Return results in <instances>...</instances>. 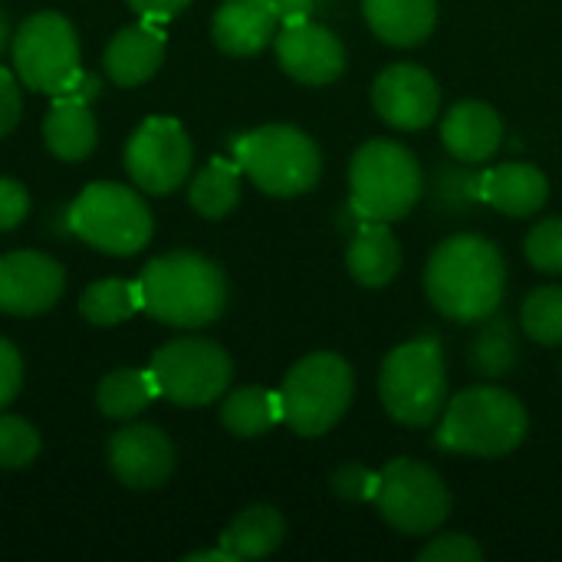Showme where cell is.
Listing matches in <instances>:
<instances>
[{
    "label": "cell",
    "instance_id": "14",
    "mask_svg": "<svg viewBox=\"0 0 562 562\" xmlns=\"http://www.w3.org/2000/svg\"><path fill=\"white\" fill-rule=\"evenodd\" d=\"M66 277L56 260L36 250H20L0 260V310L10 316H36L56 306Z\"/></svg>",
    "mask_w": 562,
    "mask_h": 562
},
{
    "label": "cell",
    "instance_id": "6",
    "mask_svg": "<svg viewBox=\"0 0 562 562\" xmlns=\"http://www.w3.org/2000/svg\"><path fill=\"white\" fill-rule=\"evenodd\" d=\"M352 392V366L336 352H313L300 359L280 385L283 425L300 438H319L342 422Z\"/></svg>",
    "mask_w": 562,
    "mask_h": 562
},
{
    "label": "cell",
    "instance_id": "36",
    "mask_svg": "<svg viewBox=\"0 0 562 562\" xmlns=\"http://www.w3.org/2000/svg\"><path fill=\"white\" fill-rule=\"evenodd\" d=\"M30 211V198L23 191V184L0 178V231H13Z\"/></svg>",
    "mask_w": 562,
    "mask_h": 562
},
{
    "label": "cell",
    "instance_id": "18",
    "mask_svg": "<svg viewBox=\"0 0 562 562\" xmlns=\"http://www.w3.org/2000/svg\"><path fill=\"white\" fill-rule=\"evenodd\" d=\"M441 142L458 161L477 165L497 155L504 142V122L487 102H458L441 122Z\"/></svg>",
    "mask_w": 562,
    "mask_h": 562
},
{
    "label": "cell",
    "instance_id": "13",
    "mask_svg": "<svg viewBox=\"0 0 562 562\" xmlns=\"http://www.w3.org/2000/svg\"><path fill=\"white\" fill-rule=\"evenodd\" d=\"M372 105L389 125L418 132L435 122L441 109V89L428 69L415 63H392L372 86Z\"/></svg>",
    "mask_w": 562,
    "mask_h": 562
},
{
    "label": "cell",
    "instance_id": "21",
    "mask_svg": "<svg viewBox=\"0 0 562 562\" xmlns=\"http://www.w3.org/2000/svg\"><path fill=\"white\" fill-rule=\"evenodd\" d=\"M346 267L362 286H385L402 267V247L389 221H362L346 250Z\"/></svg>",
    "mask_w": 562,
    "mask_h": 562
},
{
    "label": "cell",
    "instance_id": "9",
    "mask_svg": "<svg viewBox=\"0 0 562 562\" xmlns=\"http://www.w3.org/2000/svg\"><path fill=\"white\" fill-rule=\"evenodd\" d=\"M148 372L155 379L158 398H168L181 408H201L227 392L234 362L217 342L175 339L151 356Z\"/></svg>",
    "mask_w": 562,
    "mask_h": 562
},
{
    "label": "cell",
    "instance_id": "23",
    "mask_svg": "<svg viewBox=\"0 0 562 562\" xmlns=\"http://www.w3.org/2000/svg\"><path fill=\"white\" fill-rule=\"evenodd\" d=\"M283 537L286 524L273 507H250L234 517V524L221 537V547L234 560H263L283 543Z\"/></svg>",
    "mask_w": 562,
    "mask_h": 562
},
{
    "label": "cell",
    "instance_id": "41",
    "mask_svg": "<svg viewBox=\"0 0 562 562\" xmlns=\"http://www.w3.org/2000/svg\"><path fill=\"white\" fill-rule=\"evenodd\" d=\"M184 562H237L224 547L221 550H204V553H191Z\"/></svg>",
    "mask_w": 562,
    "mask_h": 562
},
{
    "label": "cell",
    "instance_id": "30",
    "mask_svg": "<svg viewBox=\"0 0 562 562\" xmlns=\"http://www.w3.org/2000/svg\"><path fill=\"white\" fill-rule=\"evenodd\" d=\"M524 333L540 346L562 342V286H540L527 296L520 310Z\"/></svg>",
    "mask_w": 562,
    "mask_h": 562
},
{
    "label": "cell",
    "instance_id": "1",
    "mask_svg": "<svg viewBox=\"0 0 562 562\" xmlns=\"http://www.w3.org/2000/svg\"><path fill=\"white\" fill-rule=\"evenodd\" d=\"M507 267L501 250L477 237H448L428 260L425 290L431 306L454 323H484L504 300Z\"/></svg>",
    "mask_w": 562,
    "mask_h": 562
},
{
    "label": "cell",
    "instance_id": "22",
    "mask_svg": "<svg viewBox=\"0 0 562 562\" xmlns=\"http://www.w3.org/2000/svg\"><path fill=\"white\" fill-rule=\"evenodd\" d=\"M372 33L392 46H418L438 20L435 0H362Z\"/></svg>",
    "mask_w": 562,
    "mask_h": 562
},
{
    "label": "cell",
    "instance_id": "27",
    "mask_svg": "<svg viewBox=\"0 0 562 562\" xmlns=\"http://www.w3.org/2000/svg\"><path fill=\"white\" fill-rule=\"evenodd\" d=\"M151 398H158V389H155L151 372H142V369H122V372L105 375L95 395L102 415L119 418V422H128L132 415L148 408Z\"/></svg>",
    "mask_w": 562,
    "mask_h": 562
},
{
    "label": "cell",
    "instance_id": "4",
    "mask_svg": "<svg viewBox=\"0 0 562 562\" xmlns=\"http://www.w3.org/2000/svg\"><path fill=\"white\" fill-rule=\"evenodd\" d=\"M379 395L385 412L408 428L438 425L448 405V369L435 339H412L382 362Z\"/></svg>",
    "mask_w": 562,
    "mask_h": 562
},
{
    "label": "cell",
    "instance_id": "10",
    "mask_svg": "<svg viewBox=\"0 0 562 562\" xmlns=\"http://www.w3.org/2000/svg\"><path fill=\"white\" fill-rule=\"evenodd\" d=\"M375 507L389 527L405 537H428L435 533L451 514V494L438 471L422 461L395 458L385 464Z\"/></svg>",
    "mask_w": 562,
    "mask_h": 562
},
{
    "label": "cell",
    "instance_id": "24",
    "mask_svg": "<svg viewBox=\"0 0 562 562\" xmlns=\"http://www.w3.org/2000/svg\"><path fill=\"white\" fill-rule=\"evenodd\" d=\"M46 148L63 161H79L95 148V119L89 105L76 102H53L46 122H43Z\"/></svg>",
    "mask_w": 562,
    "mask_h": 562
},
{
    "label": "cell",
    "instance_id": "40",
    "mask_svg": "<svg viewBox=\"0 0 562 562\" xmlns=\"http://www.w3.org/2000/svg\"><path fill=\"white\" fill-rule=\"evenodd\" d=\"M283 23H303L313 13V0H270Z\"/></svg>",
    "mask_w": 562,
    "mask_h": 562
},
{
    "label": "cell",
    "instance_id": "33",
    "mask_svg": "<svg viewBox=\"0 0 562 562\" xmlns=\"http://www.w3.org/2000/svg\"><path fill=\"white\" fill-rule=\"evenodd\" d=\"M379 481L382 474H372L369 468L362 464H342L336 474H333V494L342 497V501H352V504H362V501H375L379 494Z\"/></svg>",
    "mask_w": 562,
    "mask_h": 562
},
{
    "label": "cell",
    "instance_id": "5",
    "mask_svg": "<svg viewBox=\"0 0 562 562\" xmlns=\"http://www.w3.org/2000/svg\"><path fill=\"white\" fill-rule=\"evenodd\" d=\"M349 191L352 211L362 221H398L418 204L425 191V175L418 158L405 145L375 138L352 155Z\"/></svg>",
    "mask_w": 562,
    "mask_h": 562
},
{
    "label": "cell",
    "instance_id": "20",
    "mask_svg": "<svg viewBox=\"0 0 562 562\" xmlns=\"http://www.w3.org/2000/svg\"><path fill=\"white\" fill-rule=\"evenodd\" d=\"M165 59V33L158 20H142L119 30L105 49V72L115 86H138L158 72Z\"/></svg>",
    "mask_w": 562,
    "mask_h": 562
},
{
    "label": "cell",
    "instance_id": "7",
    "mask_svg": "<svg viewBox=\"0 0 562 562\" xmlns=\"http://www.w3.org/2000/svg\"><path fill=\"white\" fill-rule=\"evenodd\" d=\"M234 161L240 171L273 198L306 194L323 171L316 142L293 125H263L234 142Z\"/></svg>",
    "mask_w": 562,
    "mask_h": 562
},
{
    "label": "cell",
    "instance_id": "11",
    "mask_svg": "<svg viewBox=\"0 0 562 562\" xmlns=\"http://www.w3.org/2000/svg\"><path fill=\"white\" fill-rule=\"evenodd\" d=\"M13 66L23 86L53 95L79 69V40L66 16L36 13L13 36Z\"/></svg>",
    "mask_w": 562,
    "mask_h": 562
},
{
    "label": "cell",
    "instance_id": "39",
    "mask_svg": "<svg viewBox=\"0 0 562 562\" xmlns=\"http://www.w3.org/2000/svg\"><path fill=\"white\" fill-rule=\"evenodd\" d=\"M142 16H148V20H168V16H175L178 10H184L191 0H128Z\"/></svg>",
    "mask_w": 562,
    "mask_h": 562
},
{
    "label": "cell",
    "instance_id": "28",
    "mask_svg": "<svg viewBox=\"0 0 562 562\" xmlns=\"http://www.w3.org/2000/svg\"><path fill=\"white\" fill-rule=\"evenodd\" d=\"M79 310L95 326H115L142 310V286L138 280H99L82 293Z\"/></svg>",
    "mask_w": 562,
    "mask_h": 562
},
{
    "label": "cell",
    "instance_id": "12",
    "mask_svg": "<svg viewBox=\"0 0 562 562\" xmlns=\"http://www.w3.org/2000/svg\"><path fill=\"white\" fill-rule=\"evenodd\" d=\"M194 151L181 122L155 115L138 125L125 148V168L132 181L148 194H171L184 184Z\"/></svg>",
    "mask_w": 562,
    "mask_h": 562
},
{
    "label": "cell",
    "instance_id": "35",
    "mask_svg": "<svg viewBox=\"0 0 562 562\" xmlns=\"http://www.w3.org/2000/svg\"><path fill=\"white\" fill-rule=\"evenodd\" d=\"M99 76L95 72H86V69H76L56 92H53V102H76V105H89L99 99Z\"/></svg>",
    "mask_w": 562,
    "mask_h": 562
},
{
    "label": "cell",
    "instance_id": "17",
    "mask_svg": "<svg viewBox=\"0 0 562 562\" xmlns=\"http://www.w3.org/2000/svg\"><path fill=\"white\" fill-rule=\"evenodd\" d=\"M550 181L540 168L524 161H507L477 175V201L497 207L510 217H530L547 204Z\"/></svg>",
    "mask_w": 562,
    "mask_h": 562
},
{
    "label": "cell",
    "instance_id": "32",
    "mask_svg": "<svg viewBox=\"0 0 562 562\" xmlns=\"http://www.w3.org/2000/svg\"><path fill=\"white\" fill-rule=\"evenodd\" d=\"M527 260L543 273H562V217H550L530 231Z\"/></svg>",
    "mask_w": 562,
    "mask_h": 562
},
{
    "label": "cell",
    "instance_id": "42",
    "mask_svg": "<svg viewBox=\"0 0 562 562\" xmlns=\"http://www.w3.org/2000/svg\"><path fill=\"white\" fill-rule=\"evenodd\" d=\"M7 43H10V26H7V16L0 13V53L7 49Z\"/></svg>",
    "mask_w": 562,
    "mask_h": 562
},
{
    "label": "cell",
    "instance_id": "37",
    "mask_svg": "<svg viewBox=\"0 0 562 562\" xmlns=\"http://www.w3.org/2000/svg\"><path fill=\"white\" fill-rule=\"evenodd\" d=\"M20 385H23V359L7 339H0V408L16 398Z\"/></svg>",
    "mask_w": 562,
    "mask_h": 562
},
{
    "label": "cell",
    "instance_id": "31",
    "mask_svg": "<svg viewBox=\"0 0 562 562\" xmlns=\"http://www.w3.org/2000/svg\"><path fill=\"white\" fill-rule=\"evenodd\" d=\"M40 454V435L16 415H0V468H26Z\"/></svg>",
    "mask_w": 562,
    "mask_h": 562
},
{
    "label": "cell",
    "instance_id": "3",
    "mask_svg": "<svg viewBox=\"0 0 562 562\" xmlns=\"http://www.w3.org/2000/svg\"><path fill=\"white\" fill-rule=\"evenodd\" d=\"M527 425V408L517 395L494 385H474L445 405L435 445L471 458H504L524 445Z\"/></svg>",
    "mask_w": 562,
    "mask_h": 562
},
{
    "label": "cell",
    "instance_id": "29",
    "mask_svg": "<svg viewBox=\"0 0 562 562\" xmlns=\"http://www.w3.org/2000/svg\"><path fill=\"white\" fill-rule=\"evenodd\" d=\"M517 352L520 346H517V333L510 329V323L491 319L471 346V369L484 379H497L517 366Z\"/></svg>",
    "mask_w": 562,
    "mask_h": 562
},
{
    "label": "cell",
    "instance_id": "25",
    "mask_svg": "<svg viewBox=\"0 0 562 562\" xmlns=\"http://www.w3.org/2000/svg\"><path fill=\"white\" fill-rule=\"evenodd\" d=\"M221 422L231 435L237 438H257L267 435L273 425L283 422V405H280V392L270 389H237L234 395L224 398L221 405Z\"/></svg>",
    "mask_w": 562,
    "mask_h": 562
},
{
    "label": "cell",
    "instance_id": "8",
    "mask_svg": "<svg viewBox=\"0 0 562 562\" xmlns=\"http://www.w3.org/2000/svg\"><path fill=\"white\" fill-rule=\"evenodd\" d=\"M69 224L79 240L112 257H132L148 247L155 227L148 204L132 188L115 181L89 184L69 204Z\"/></svg>",
    "mask_w": 562,
    "mask_h": 562
},
{
    "label": "cell",
    "instance_id": "19",
    "mask_svg": "<svg viewBox=\"0 0 562 562\" xmlns=\"http://www.w3.org/2000/svg\"><path fill=\"white\" fill-rule=\"evenodd\" d=\"M277 7L270 0H224L214 13V43L227 56H254L277 36Z\"/></svg>",
    "mask_w": 562,
    "mask_h": 562
},
{
    "label": "cell",
    "instance_id": "34",
    "mask_svg": "<svg viewBox=\"0 0 562 562\" xmlns=\"http://www.w3.org/2000/svg\"><path fill=\"white\" fill-rule=\"evenodd\" d=\"M481 560H484V550H481L471 537H464V533H445V537L431 540V543L422 550V557H418V562H481Z\"/></svg>",
    "mask_w": 562,
    "mask_h": 562
},
{
    "label": "cell",
    "instance_id": "16",
    "mask_svg": "<svg viewBox=\"0 0 562 562\" xmlns=\"http://www.w3.org/2000/svg\"><path fill=\"white\" fill-rule=\"evenodd\" d=\"M109 464L125 487L155 491L175 471V448L165 431L151 425H132L112 435Z\"/></svg>",
    "mask_w": 562,
    "mask_h": 562
},
{
    "label": "cell",
    "instance_id": "2",
    "mask_svg": "<svg viewBox=\"0 0 562 562\" xmlns=\"http://www.w3.org/2000/svg\"><path fill=\"white\" fill-rule=\"evenodd\" d=\"M138 286L142 310L175 329L207 326L227 306V280L221 267L188 250L155 257L142 270Z\"/></svg>",
    "mask_w": 562,
    "mask_h": 562
},
{
    "label": "cell",
    "instance_id": "15",
    "mask_svg": "<svg viewBox=\"0 0 562 562\" xmlns=\"http://www.w3.org/2000/svg\"><path fill=\"white\" fill-rule=\"evenodd\" d=\"M277 59L286 76L306 86L336 82L346 69V49L339 36L310 20L283 23V33H277Z\"/></svg>",
    "mask_w": 562,
    "mask_h": 562
},
{
    "label": "cell",
    "instance_id": "38",
    "mask_svg": "<svg viewBox=\"0 0 562 562\" xmlns=\"http://www.w3.org/2000/svg\"><path fill=\"white\" fill-rule=\"evenodd\" d=\"M16 119H20V86L13 72L0 66V138L13 132Z\"/></svg>",
    "mask_w": 562,
    "mask_h": 562
},
{
    "label": "cell",
    "instance_id": "26",
    "mask_svg": "<svg viewBox=\"0 0 562 562\" xmlns=\"http://www.w3.org/2000/svg\"><path fill=\"white\" fill-rule=\"evenodd\" d=\"M188 198L201 217H207V221L227 217L240 201V165L227 161V158H214L207 168L198 171Z\"/></svg>",
    "mask_w": 562,
    "mask_h": 562
}]
</instances>
